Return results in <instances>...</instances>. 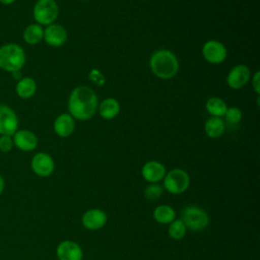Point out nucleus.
I'll use <instances>...</instances> for the list:
<instances>
[{
	"instance_id": "obj_25",
	"label": "nucleus",
	"mask_w": 260,
	"mask_h": 260,
	"mask_svg": "<svg viewBox=\"0 0 260 260\" xmlns=\"http://www.w3.org/2000/svg\"><path fill=\"white\" fill-rule=\"evenodd\" d=\"M242 111L238 107H230L226 109L224 117L229 124L231 125H237L242 120Z\"/></svg>"
},
{
	"instance_id": "obj_3",
	"label": "nucleus",
	"mask_w": 260,
	"mask_h": 260,
	"mask_svg": "<svg viewBox=\"0 0 260 260\" xmlns=\"http://www.w3.org/2000/svg\"><path fill=\"white\" fill-rule=\"evenodd\" d=\"M25 61V52L18 44L8 43L0 47V69L9 73L19 71Z\"/></svg>"
},
{
	"instance_id": "obj_9",
	"label": "nucleus",
	"mask_w": 260,
	"mask_h": 260,
	"mask_svg": "<svg viewBox=\"0 0 260 260\" xmlns=\"http://www.w3.org/2000/svg\"><path fill=\"white\" fill-rule=\"evenodd\" d=\"M32 172L39 177H49L55 169L53 157L46 152L36 153L30 160Z\"/></svg>"
},
{
	"instance_id": "obj_6",
	"label": "nucleus",
	"mask_w": 260,
	"mask_h": 260,
	"mask_svg": "<svg viewBox=\"0 0 260 260\" xmlns=\"http://www.w3.org/2000/svg\"><path fill=\"white\" fill-rule=\"evenodd\" d=\"M164 188L171 194H181L185 192L190 185L188 173L182 169H173L166 173L164 177Z\"/></svg>"
},
{
	"instance_id": "obj_28",
	"label": "nucleus",
	"mask_w": 260,
	"mask_h": 260,
	"mask_svg": "<svg viewBox=\"0 0 260 260\" xmlns=\"http://www.w3.org/2000/svg\"><path fill=\"white\" fill-rule=\"evenodd\" d=\"M252 86H253L255 92L259 95V93H260V73H259V71H256L252 77Z\"/></svg>"
},
{
	"instance_id": "obj_24",
	"label": "nucleus",
	"mask_w": 260,
	"mask_h": 260,
	"mask_svg": "<svg viewBox=\"0 0 260 260\" xmlns=\"http://www.w3.org/2000/svg\"><path fill=\"white\" fill-rule=\"evenodd\" d=\"M164 192L162 186L157 183H150L144 189V196L148 200H156L158 199Z\"/></svg>"
},
{
	"instance_id": "obj_23",
	"label": "nucleus",
	"mask_w": 260,
	"mask_h": 260,
	"mask_svg": "<svg viewBox=\"0 0 260 260\" xmlns=\"http://www.w3.org/2000/svg\"><path fill=\"white\" fill-rule=\"evenodd\" d=\"M168 233L172 239L181 240L185 237L187 233V228L181 219H174L171 223H169Z\"/></svg>"
},
{
	"instance_id": "obj_12",
	"label": "nucleus",
	"mask_w": 260,
	"mask_h": 260,
	"mask_svg": "<svg viewBox=\"0 0 260 260\" xmlns=\"http://www.w3.org/2000/svg\"><path fill=\"white\" fill-rule=\"evenodd\" d=\"M56 255L59 260H82L83 252L76 242L65 240L58 244Z\"/></svg>"
},
{
	"instance_id": "obj_1",
	"label": "nucleus",
	"mask_w": 260,
	"mask_h": 260,
	"mask_svg": "<svg viewBox=\"0 0 260 260\" xmlns=\"http://www.w3.org/2000/svg\"><path fill=\"white\" fill-rule=\"evenodd\" d=\"M98 95L92 88L86 85L76 86L68 99L69 114L73 119L87 121L98 111Z\"/></svg>"
},
{
	"instance_id": "obj_19",
	"label": "nucleus",
	"mask_w": 260,
	"mask_h": 260,
	"mask_svg": "<svg viewBox=\"0 0 260 260\" xmlns=\"http://www.w3.org/2000/svg\"><path fill=\"white\" fill-rule=\"evenodd\" d=\"M204 131L210 138H219L225 131V123L220 117H210L204 124Z\"/></svg>"
},
{
	"instance_id": "obj_15",
	"label": "nucleus",
	"mask_w": 260,
	"mask_h": 260,
	"mask_svg": "<svg viewBox=\"0 0 260 260\" xmlns=\"http://www.w3.org/2000/svg\"><path fill=\"white\" fill-rule=\"evenodd\" d=\"M166 173L165 166L157 160H149L141 169L143 179L149 183H158L164 179Z\"/></svg>"
},
{
	"instance_id": "obj_27",
	"label": "nucleus",
	"mask_w": 260,
	"mask_h": 260,
	"mask_svg": "<svg viewBox=\"0 0 260 260\" xmlns=\"http://www.w3.org/2000/svg\"><path fill=\"white\" fill-rule=\"evenodd\" d=\"M14 144L12 136L9 135H0V151L9 152L12 150Z\"/></svg>"
},
{
	"instance_id": "obj_18",
	"label": "nucleus",
	"mask_w": 260,
	"mask_h": 260,
	"mask_svg": "<svg viewBox=\"0 0 260 260\" xmlns=\"http://www.w3.org/2000/svg\"><path fill=\"white\" fill-rule=\"evenodd\" d=\"M37 91V82L32 77H21L15 86L16 94L23 100L30 99Z\"/></svg>"
},
{
	"instance_id": "obj_20",
	"label": "nucleus",
	"mask_w": 260,
	"mask_h": 260,
	"mask_svg": "<svg viewBox=\"0 0 260 260\" xmlns=\"http://www.w3.org/2000/svg\"><path fill=\"white\" fill-rule=\"evenodd\" d=\"M44 28L38 23H31L27 25L23 30V40L30 46L38 45L43 41Z\"/></svg>"
},
{
	"instance_id": "obj_30",
	"label": "nucleus",
	"mask_w": 260,
	"mask_h": 260,
	"mask_svg": "<svg viewBox=\"0 0 260 260\" xmlns=\"http://www.w3.org/2000/svg\"><path fill=\"white\" fill-rule=\"evenodd\" d=\"M11 75L15 78V79H17V80H19L20 78H21V71L19 70V71H15V72H12L11 73Z\"/></svg>"
},
{
	"instance_id": "obj_2",
	"label": "nucleus",
	"mask_w": 260,
	"mask_h": 260,
	"mask_svg": "<svg viewBox=\"0 0 260 260\" xmlns=\"http://www.w3.org/2000/svg\"><path fill=\"white\" fill-rule=\"evenodd\" d=\"M151 72L160 79H171L179 71V60L170 50L155 51L149 59Z\"/></svg>"
},
{
	"instance_id": "obj_5",
	"label": "nucleus",
	"mask_w": 260,
	"mask_h": 260,
	"mask_svg": "<svg viewBox=\"0 0 260 260\" xmlns=\"http://www.w3.org/2000/svg\"><path fill=\"white\" fill-rule=\"evenodd\" d=\"M181 220L187 230L198 232L204 230L209 224V216L207 212L195 205L186 206L181 213Z\"/></svg>"
},
{
	"instance_id": "obj_8",
	"label": "nucleus",
	"mask_w": 260,
	"mask_h": 260,
	"mask_svg": "<svg viewBox=\"0 0 260 260\" xmlns=\"http://www.w3.org/2000/svg\"><path fill=\"white\" fill-rule=\"evenodd\" d=\"M202 56L208 63L220 64L228 57V50L221 42L209 40L202 47Z\"/></svg>"
},
{
	"instance_id": "obj_4",
	"label": "nucleus",
	"mask_w": 260,
	"mask_h": 260,
	"mask_svg": "<svg viewBox=\"0 0 260 260\" xmlns=\"http://www.w3.org/2000/svg\"><path fill=\"white\" fill-rule=\"evenodd\" d=\"M59 15V7L55 0H38L32 7V17L40 25L55 22Z\"/></svg>"
},
{
	"instance_id": "obj_7",
	"label": "nucleus",
	"mask_w": 260,
	"mask_h": 260,
	"mask_svg": "<svg viewBox=\"0 0 260 260\" xmlns=\"http://www.w3.org/2000/svg\"><path fill=\"white\" fill-rule=\"evenodd\" d=\"M19 120L15 111L7 105L0 104V135L12 136L18 130Z\"/></svg>"
},
{
	"instance_id": "obj_13",
	"label": "nucleus",
	"mask_w": 260,
	"mask_h": 260,
	"mask_svg": "<svg viewBox=\"0 0 260 260\" xmlns=\"http://www.w3.org/2000/svg\"><path fill=\"white\" fill-rule=\"evenodd\" d=\"M13 144L21 151H31L38 146L37 135L27 129L17 130L13 135Z\"/></svg>"
},
{
	"instance_id": "obj_21",
	"label": "nucleus",
	"mask_w": 260,
	"mask_h": 260,
	"mask_svg": "<svg viewBox=\"0 0 260 260\" xmlns=\"http://www.w3.org/2000/svg\"><path fill=\"white\" fill-rule=\"evenodd\" d=\"M153 218L156 222L161 224H169L176 219V211L173 207L167 204L158 205L153 210Z\"/></svg>"
},
{
	"instance_id": "obj_29",
	"label": "nucleus",
	"mask_w": 260,
	"mask_h": 260,
	"mask_svg": "<svg viewBox=\"0 0 260 260\" xmlns=\"http://www.w3.org/2000/svg\"><path fill=\"white\" fill-rule=\"evenodd\" d=\"M4 188H5V181H4V178L0 175V195L4 191Z\"/></svg>"
},
{
	"instance_id": "obj_17",
	"label": "nucleus",
	"mask_w": 260,
	"mask_h": 260,
	"mask_svg": "<svg viewBox=\"0 0 260 260\" xmlns=\"http://www.w3.org/2000/svg\"><path fill=\"white\" fill-rule=\"evenodd\" d=\"M98 111L103 119L112 120L120 113V104L116 99L108 98L100 103Z\"/></svg>"
},
{
	"instance_id": "obj_14",
	"label": "nucleus",
	"mask_w": 260,
	"mask_h": 260,
	"mask_svg": "<svg viewBox=\"0 0 260 260\" xmlns=\"http://www.w3.org/2000/svg\"><path fill=\"white\" fill-rule=\"evenodd\" d=\"M83 226L89 231H96L105 226L107 223V214L99 208L86 210L81 218Z\"/></svg>"
},
{
	"instance_id": "obj_16",
	"label": "nucleus",
	"mask_w": 260,
	"mask_h": 260,
	"mask_svg": "<svg viewBox=\"0 0 260 260\" xmlns=\"http://www.w3.org/2000/svg\"><path fill=\"white\" fill-rule=\"evenodd\" d=\"M53 128L58 136L65 138L74 132L75 121L69 113H62L55 119Z\"/></svg>"
},
{
	"instance_id": "obj_10",
	"label": "nucleus",
	"mask_w": 260,
	"mask_h": 260,
	"mask_svg": "<svg viewBox=\"0 0 260 260\" xmlns=\"http://www.w3.org/2000/svg\"><path fill=\"white\" fill-rule=\"evenodd\" d=\"M251 72L247 65L239 64L234 66L226 76V83L233 89L244 87L250 80Z\"/></svg>"
},
{
	"instance_id": "obj_22",
	"label": "nucleus",
	"mask_w": 260,
	"mask_h": 260,
	"mask_svg": "<svg viewBox=\"0 0 260 260\" xmlns=\"http://www.w3.org/2000/svg\"><path fill=\"white\" fill-rule=\"evenodd\" d=\"M206 111L211 117H222L225 114L228 106L225 102L217 96L209 98L205 104Z\"/></svg>"
},
{
	"instance_id": "obj_26",
	"label": "nucleus",
	"mask_w": 260,
	"mask_h": 260,
	"mask_svg": "<svg viewBox=\"0 0 260 260\" xmlns=\"http://www.w3.org/2000/svg\"><path fill=\"white\" fill-rule=\"evenodd\" d=\"M88 79L95 85L98 86H103L106 82V78H105V75L99 70V69H95V68H92L89 73H88Z\"/></svg>"
},
{
	"instance_id": "obj_11",
	"label": "nucleus",
	"mask_w": 260,
	"mask_h": 260,
	"mask_svg": "<svg viewBox=\"0 0 260 260\" xmlns=\"http://www.w3.org/2000/svg\"><path fill=\"white\" fill-rule=\"evenodd\" d=\"M67 31L65 27L59 23H52L44 28L43 40L51 47H61L67 41Z\"/></svg>"
},
{
	"instance_id": "obj_31",
	"label": "nucleus",
	"mask_w": 260,
	"mask_h": 260,
	"mask_svg": "<svg viewBox=\"0 0 260 260\" xmlns=\"http://www.w3.org/2000/svg\"><path fill=\"white\" fill-rule=\"evenodd\" d=\"M16 0H0V3L3 5H11L15 2Z\"/></svg>"
}]
</instances>
